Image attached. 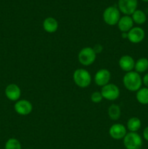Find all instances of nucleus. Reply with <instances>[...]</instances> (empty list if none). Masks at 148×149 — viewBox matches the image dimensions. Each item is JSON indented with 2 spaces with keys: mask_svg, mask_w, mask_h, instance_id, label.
I'll list each match as a JSON object with an SVG mask.
<instances>
[{
  "mask_svg": "<svg viewBox=\"0 0 148 149\" xmlns=\"http://www.w3.org/2000/svg\"><path fill=\"white\" fill-rule=\"evenodd\" d=\"M123 82L124 87L128 90L136 92L142 87V79L139 73L131 71L125 74L123 78Z\"/></svg>",
  "mask_w": 148,
  "mask_h": 149,
  "instance_id": "nucleus-1",
  "label": "nucleus"
},
{
  "mask_svg": "<svg viewBox=\"0 0 148 149\" xmlns=\"http://www.w3.org/2000/svg\"><path fill=\"white\" fill-rule=\"evenodd\" d=\"M73 81L78 87L86 88L91 82V77L88 71L84 68H78L73 73Z\"/></svg>",
  "mask_w": 148,
  "mask_h": 149,
  "instance_id": "nucleus-2",
  "label": "nucleus"
},
{
  "mask_svg": "<svg viewBox=\"0 0 148 149\" xmlns=\"http://www.w3.org/2000/svg\"><path fill=\"white\" fill-rule=\"evenodd\" d=\"M97 54L93 48L86 47L81 49L78 55V59L80 63L84 66H89L94 63Z\"/></svg>",
  "mask_w": 148,
  "mask_h": 149,
  "instance_id": "nucleus-3",
  "label": "nucleus"
},
{
  "mask_svg": "<svg viewBox=\"0 0 148 149\" xmlns=\"http://www.w3.org/2000/svg\"><path fill=\"white\" fill-rule=\"evenodd\" d=\"M120 18V10L113 6L107 7L103 13V20L106 24L109 26H115L118 24Z\"/></svg>",
  "mask_w": 148,
  "mask_h": 149,
  "instance_id": "nucleus-4",
  "label": "nucleus"
},
{
  "mask_svg": "<svg viewBox=\"0 0 148 149\" xmlns=\"http://www.w3.org/2000/svg\"><path fill=\"white\" fill-rule=\"evenodd\" d=\"M142 143V138L136 132H129L123 138V145L126 149H140Z\"/></svg>",
  "mask_w": 148,
  "mask_h": 149,
  "instance_id": "nucleus-5",
  "label": "nucleus"
},
{
  "mask_svg": "<svg viewBox=\"0 0 148 149\" xmlns=\"http://www.w3.org/2000/svg\"><path fill=\"white\" fill-rule=\"evenodd\" d=\"M101 94L103 98L107 100H115L120 96V90L118 87L114 84H107L102 87L101 90Z\"/></svg>",
  "mask_w": 148,
  "mask_h": 149,
  "instance_id": "nucleus-6",
  "label": "nucleus"
},
{
  "mask_svg": "<svg viewBox=\"0 0 148 149\" xmlns=\"http://www.w3.org/2000/svg\"><path fill=\"white\" fill-rule=\"evenodd\" d=\"M137 0H118V10L125 15H131L137 10Z\"/></svg>",
  "mask_w": 148,
  "mask_h": 149,
  "instance_id": "nucleus-7",
  "label": "nucleus"
},
{
  "mask_svg": "<svg viewBox=\"0 0 148 149\" xmlns=\"http://www.w3.org/2000/svg\"><path fill=\"white\" fill-rule=\"evenodd\" d=\"M128 38L129 42L133 44H138L144 40L145 36V31L140 27H133L128 32Z\"/></svg>",
  "mask_w": 148,
  "mask_h": 149,
  "instance_id": "nucleus-8",
  "label": "nucleus"
},
{
  "mask_svg": "<svg viewBox=\"0 0 148 149\" xmlns=\"http://www.w3.org/2000/svg\"><path fill=\"white\" fill-rule=\"evenodd\" d=\"M15 110L18 114L26 116L31 113L33 110V106L31 103L27 100H20L15 104Z\"/></svg>",
  "mask_w": 148,
  "mask_h": 149,
  "instance_id": "nucleus-9",
  "label": "nucleus"
},
{
  "mask_svg": "<svg viewBox=\"0 0 148 149\" xmlns=\"http://www.w3.org/2000/svg\"><path fill=\"white\" fill-rule=\"evenodd\" d=\"M109 134L110 137L115 140L123 139L127 134L126 128L122 124H114L110 127L109 130Z\"/></svg>",
  "mask_w": 148,
  "mask_h": 149,
  "instance_id": "nucleus-10",
  "label": "nucleus"
},
{
  "mask_svg": "<svg viewBox=\"0 0 148 149\" xmlns=\"http://www.w3.org/2000/svg\"><path fill=\"white\" fill-rule=\"evenodd\" d=\"M111 74L107 69L102 68L97 71L94 76V82L96 84L100 87H104L106 84H109Z\"/></svg>",
  "mask_w": 148,
  "mask_h": 149,
  "instance_id": "nucleus-11",
  "label": "nucleus"
},
{
  "mask_svg": "<svg viewBox=\"0 0 148 149\" xmlns=\"http://www.w3.org/2000/svg\"><path fill=\"white\" fill-rule=\"evenodd\" d=\"M5 95L10 100L17 101L21 95V90L17 84H10L6 87Z\"/></svg>",
  "mask_w": 148,
  "mask_h": 149,
  "instance_id": "nucleus-12",
  "label": "nucleus"
},
{
  "mask_svg": "<svg viewBox=\"0 0 148 149\" xmlns=\"http://www.w3.org/2000/svg\"><path fill=\"white\" fill-rule=\"evenodd\" d=\"M119 66L123 71L130 72L134 68L135 61L130 55H123L119 60Z\"/></svg>",
  "mask_w": 148,
  "mask_h": 149,
  "instance_id": "nucleus-13",
  "label": "nucleus"
},
{
  "mask_svg": "<svg viewBox=\"0 0 148 149\" xmlns=\"http://www.w3.org/2000/svg\"><path fill=\"white\" fill-rule=\"evenodd\" d=\"M133 21L131 17L129 15H124L121 17L118 23V27L121 32L128 33L133 28Z\"/></svg>",
  "mask_w": 148,
  "mask_h": 149,
  "instance_id": "nucleus-14",
  "label": "nucleus"
},
{
  "mask_svg": "<svg viewBox=\"0 0 148 149\" xmlns=\"http://www.w3.org/2000/svg\"><path fill=\"white\" fill-rule=\"evenodd\" d=\"M43 29L48 33H55L58 29V22L52 17H48L44 20Z\"/></svg>",
  "mask_w": 148,
  "mask_h": 149,
  "instance_id": "nucleus-15",
  "label": "nucleus"
},
{
  "mask_svg": "<svg viewBox=\"0 0 148 149\" xmlns=\"http://www.w3.org/2000/svg\"><path fill=\"white\" fill-rule=\"evenodd\" d=\"M136 97L137 101L142 105L148 104V88L143 87L136 91Z\"/></svg>",
  "mask_w": 148,
  "mask_h": 149,
  "instance_id": "nucleus-16",
  "label": "nucleus"
},
{
  "mask_svg": "<svg viewBox=\"0 0 148 149\" xmlns=\"http://www.w3.org/2000/svg\"><path fill=\"white\" fill-rule=\"evenodd\" d=\"M135 71L137 73H144L148 70V59L141 58L135 62Z\"/></svg>",
  "mask_w": 148,
  "mask_h": 149,
  "instance_id": "nucleus-17",
  "label": "nucleus"
},
{
  "mask_svg": "<svg viewBox=\"0 0 148 149\" xmlns=\"http://www.w3.org/2000/svg\"><path fill=\"white\" fill-rule=\"evenodd\" d=\"M141 120L137 117H131L128 120L127 128L130 132H136L141 127Z\"/></svg>",
  "mask_w": 148,
  "mask_h": 149,
  "instance_id": "nucleus-18",
  "label": "nucleus"
},
{
  "mask_svg": "<svg viewBox=\"0 0 148 149\" xmlns=\"http://www.w3.org/2000/svg\"><path fill=\"white\" fill-rule=\"evenodd\" d=\"M131 15V18L133 20V23H136L138 25L144 24L147 20L146 15L141 10H136Z\"/></svg>",
  "mask_w": 148,
  "mask_h": 149,
  "instance_id": "nucleus-19",
  "label": "nucleus"
},
{
  "mask_svg": "<svg viewBox=\"0 0 148 149\" xmlns=\"http://www.w3.org/2000/svg\"><path fill=\"white\" fill-rule=\"evenodd\" d=\"M107 113L110 119L113 120H118L120 117L121 111H120V108L118 105L113 104L108 108Z\"/></svg>",
  "mask_w": 148,
  "mask_h": 149,
  "instance_id": "nucleus-20",
  "label": "nucleus"
},
{
  "mask_svg": "<svg viewBox=\"0 0 148 149\" xmlns=\"http://www.w3.org/2000/svg\"><path fill=\"white\" fill-rule=\"evenodd\" d=\"M21 144L16 138H10L5 143V149H21Z\"/></svg>",
  "mask_w": 148,
  "mask_h": 149,
  "instance_id": "nucleus-21",
  "label": "nucleus"
},
{
  "mask_svg": "<svg viewBox=\"0 0 148 149\" xmlns=\"http://www.w3.org/2000/svg\"><path fill=\"white\" fill-rule=\"evenodd\" d=\"M102 98L103 97L102 95L100 92H97V91L94 92L91 95V100L93 102V103H100V102L102 101Z\"/></svg>",
  "mask_w": 148,
  "mask_h": 149,
  "instance_id": "nucleus-22",
  "label": "nucleus"
},
{
  "mask_svg": "<svg viewBox=\"0 0 148 149\" xmlns=\"http://www.w3.org/2000/svg\"><path fill=\"white\" fill-rule=\"evenodd\" d=\"M93 49H94V51L95 52L96 54H98L102 52V50L103 49V47L101 45H99L98 44V45H94V47H93Z\"/></svg>",
  "mask_w": 148,
  "mask_h": 149,
  "instance_id": "nucleus-23",
  "label": "nucleus"
},
{
  "mask_svg": "<svg viewBox=\"0 0 148 149\" xmlns=\"http://www.w3.org/2000/svg\"><path fill=\"white\" fill-rule=\"evenodd\" d=\"M143 137H144V139L145 141H148V126L143 131Z\"/></svg>",
  "mask_w": 148,
  "mask_h": 149,
  "instance_id": "nucleus-24",
  "label": "nucleus"
},
{
  "mask_svg": "<svg viewBox=\"0 0 148 149\" xmlns=\"http://www.w3.org/2000/svg\"><path fill=\"white\" fill-rule=\"evenodd\" d=\"M142 82H143L144 84L148 88V73L144 76L143 79H142Z\"/></svg>",
  "mask_w": 148,
  "mask_h": 149,
  "instance_id": "nucleus-25",
  "label": "nucleus"
},
{
  "mask_svg": "<svg viewBox=\"0 0 148 149\" xmlns=\"http://www.w3.org/2000/svg\"><path fill=\"white\" fill-rule=\"evenodd\" d=\"M121 36L123 39H126V38H128V33H126V32H123L121 34Z\"/></svg>",
  "mask_w": 148,
  "mask_h": 149,
  "instance_id": "nucleus-26",
  "label": "nucleus"
},
{
  "mask_svg": "<svg viewBox=\"0 0 148 149\" xmlns=\"http://www.w3.org/2000/svg\"><path fill=\"white\" fill-rule=\"evenodd\" d=\"M142 1H145V2H148V0H142Z\"/></svg>",
  "mask_w": 148,
  "mask_h": 149,
  "instance_id": "nucleus-27",
  "label": "nucleus"
}]
</instances>
